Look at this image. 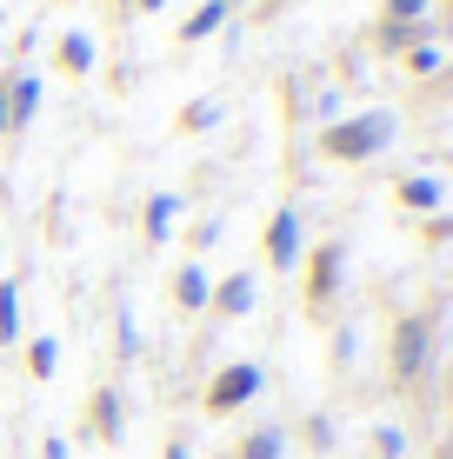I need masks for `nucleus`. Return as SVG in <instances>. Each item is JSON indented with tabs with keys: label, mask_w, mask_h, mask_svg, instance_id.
I'll return each mask as SVG.
<instances>
[{
	"label": "nucleus",
	"mask_w": 453,
	"mask_h": 459,
	"mask_svg": "<svg viewBox=\"0 0 453 459\" xmlns=\"http://www.w3.org/2000/svg\"><path fill=\"white\" fill-rule=\"evenodd\" d=\"M447 34H453V0H447Z\"/></svg>",
	"instance_id": "nucleus-30"
},
{
	"label": "nucleus",
	"mask_w": 453,
	"mask_h": 459,
	"mask_svg": "<svg viewBox=\"0 0 453 459\" xmlns=\"http://www.w3.org/2000/svg\"><path fill=\"white\" fill-rule=\"evenodd\" d=\"M427 40V27H414V21H387L380 27V47H420Z\"/></svg>",
	"instance_id": "nucleus-17"
},
{
	"label": "nucleus",
	"mask_w": 453,
	"mask_h": 459,
	"mask_svg": "<svg viewBox=\"0 0 453 459\" xmlns=\"http://www.w3.org/2000/svg\"><path fill=\"white\" fill-rule=\"evenodd\" d=\"M174 299H180L187 313L213 307V273H207V266H200V260H187V266H180V280H174Z\"/></svg>",
	"instance_id": "nucleus-7"
},
{
	"label": "nucleus",
	"mask_w": 453,
	"mask_h": 459,
	"mask_svg": "<svg viewBox=\"0 0 453 459\" xmlns=\"http://www.w3.org/2000/svg\"><path fill=\"white\" fill-rule=\"evenodd\" d=\"M60 60H67V74H87L93 67V40L87 34H67V40H60Z\"/></svg>",
	"instance_id": "nucleus-16"
},
{
	"label": "nucleus",
	"mask_w": 453,
	"mask_h": 459,
	"mask_svg": "<svg viewBox=\"0 0 453 459\" xmlns=\"http://www.w3.org/2000/svg\"><path fill=\"white\" fill-rule=\"evenodd\" d=\"M427 233H433V240H453V213H433V220H427Z\"/></svg>",
	"instance_id": "nucleus-24"
},
{
	"label": "nucleus",
	"mask_w": 453,
	"mask_h": 459,
	"mask_svg": "<svg viewBox=\"0 0 453 459\" xmlns=\"http://www.w3.org/2000/svg\"><path fill=\"white\" fill-rule=\"evenodd\" d=\"M167 459H194V453H187V446H180V439H174V446H167Z\"/></svg>",
	"instance_id": "nucleus-28"
},
{
	"label": "nucleus",
	"mask_w": 453,
	"mask_h": 459,
	"mask_svg": "<svg viewBox=\"0 0 453 459\" xmlns=\"http://www.w3.org/2000/svg\"><path fill=\"white\" fill-rule=\"evenodd\" d=\"M407 67H414V74H440V67H447V54H440L433 40H420V47H407Z\"/></svg>",
	"instance_id": "nucleus-19"
},
{
	"label": "nucleus",
	"mask_w": 453,
	"mask_h": 459,
	"mask_svg": "<svg viewBox=\"0 0 453 459\" xmlns=\"http://www.w3.org/2000/svg\"><path fill=\"white\" fill-rule=\"evenodd\" d=\"M174 220H180V194H153L147 200V240L161 247L167 233H174Z\"/></svg>",
	"instance_id": "nucleus-11"
},
{
	"label": "nucleus",
	"mask_w": 453,
	"mask_h": 459,
	"mask_svg": "<svg viewBox=\"0 0 453 459\" xmlns=\"http://www.w3.org/2000/svg\"><path fill=\"white\" fill-rule=\"evenodd\" d=\"M267 386V373L254 367V359H233V367L213 373V386H207V413H240L254 393Z\"/></svg>",
	"instance_id": "nucleus-3"
},
{
	"label": "nucleus",
	"mask_w": 453,
	"mask_h": 459,
	"mask_svg": "<svg viewBox=\"0 0 453 459\" xmlns=\"http://www.w3.org/2000/svg\"><path fill=\"white\" fill-rule=\"evenodd\" d=\"M27 367H34V379H54V367H60V346L40 333L34 346H27Z\"/></svg>",
	"instance_id": "nucleus-15"
},
{
	"label": "nucleus",
	"mask_w": 453,
	"mask_h": 459,
	"mask_svg": "<svg viewBox=\"0 0 453 459\" xmlns=\"http://www.w3.org/2000/svg\"><path fill=\"white\" fill-rule=\"evenodd\" d=\"M114 346H120V359H140V333H134V313L127 307L114 313Z\"/></svg>",
	"instance_id": "nucleus-18"
},
{
	"label": "nucleus",
	"mask_w": 453,
	"mask_h": 459,
	"mask_svg": "<svg viewBox=\"0 0 453 459\" xmlns=\"http://www.w3.org/2000/svg\"><path fill=\"white\" fill-rule=\"evenodd\" d=\"M227 13H233V0H200V7L187 13L180 34H187V40H207V34H221V27H227Z\"/></svg>",
	"instance_id": "nucleus-9"
},
{
	"label": "nucleus",
	"mask_w": 453,
	"mask_h": 459,
	"mask_svg": "<svg viewBox=\"0 0 453 459\" xmlns=\"http://www.w3.org/2000/svg\"><path fill=\"white\" fill-rule=\"evenodd\" d=\"M21 340V280H0V346Z\"/></svg>",
	"instance_id": "nucleus-13"
},
{
	"label": "nucleus",
	"mask_w": 453,
	"mask_h": 459,
	"mask_svg": "<svg viewBox=\"0 0 453 459\" xmlns=\"http://www.w3.org/2000/svg\"><path fill=\"white\" fill-rule=\"evenodd\" d=\"M373 446H380V459H400V453H407V433H400V426H380Z\"/></svg>",
	"instance_id": "nucleus-20"
},
{
	"label": "nucleus",
	"mask_w": 453,
	"mask_h": 459,
	"mask_svg": "<svg viewBox=\"0 0 453 459\" xmlns=\"http://www.w3.org/2000/svg\"><path fill=\"white\" fill-rule=\"evenodd\" d=\"M427 367H433V313H407L394 326V379L414 386V379H427Z\"/></svg>",
	"instance_id": "nucleus-2"
},
{
	"label": "nucleus",
	"mask_w": 453,
	"mask_h": 459,
	"mask_svg": "<svg viewBox=\"0 0 453 459\" xmlns=\"http://www.w3.org/2000/svg\"><path fill=\"white\" fill-rule=\"evenodd\" d=\"M93 433H100V439H120V393H114V386L93 393Z\"/></svg>",
	"instance_id": "nucleus-14"
},
{
	"label": "nucleus",
	"mask_w": 453,
	"mask_h": 459,
	"mask_svg": "<svg viewBox=\"0 0 453 459\" xmlns=\"http://www.w3.org/2000/svg\"><path fill=\"white\" fill-rule=\"evenodd\" d=\"M180 120H187V126H213V120H221V107H213V100H194Z\"/></svg>",
	"instance_id": "nucleus-22"
},
{
	"label": "nucleus",
	"mask_w": 453,
	"mask_h": 459,
	"mask_svg": "<svg viewBox=\"0 0 453 459\" xmlns=\"http://www.w3.org/2000/svg\"><path fill=\"white\" fill-rule=\"evenodd\" d=\"M7 114H13V126H27V120L40 114V81H34V74L7 81Z\"/></svg>",
	"instance_id": "nucleus-10"
},
{
	"label": "nucleus",
	"mask_w": 453,
	"mask_h": 459,
	"mask_svg": "<svg viewBox=\"0 0 453 459\" xmlns=\"http://www.w3.org/2000/svg\"><path fill=\"white\" fill-rule=\"evenodd\" d=\"M340 280H347V247H340V240L314 247V260H307V307L327 313L340 299Z\"/></svg>",
	"instance_id": "nucleus-4"
},
{
	"label": "nucleus",
	"mask_w": 453,
	"mask_h": 459,
	"mask_svg": "<svg viewBox=\"0 0 453 459\" xmlns=\"http://www.w3.org/2000/svg\"><path fill=\"white\" fill-rule=\"evenodd\" d=\"M134 7H140V13H161V7H167V0H134Z\"/></svg>",
	"instance_id": "nucleus-27"
},
{
	"label": "nucleus",
	"mask_w": 453,
	"mask_h": 459,
	"mask_svg": "<svg viewBox=\"0 0 453 459\" xmlns=\"http://www.w3.org/2000/svg\"><path fill=\"white\" fill-rule=\"evenodd\" d=\"M267 266L274 273H293V266H301V207H280L267 220Z\"/></svg>",
	"instance_id": "nucleus-5"
},
{
	"label": "nucleus",
	"mask_w": 453,
	"mask_h": 459,
	"mask_svg": "<svg viewBox=\"0 0 453 459\" xmlns=\"http://www.w3.org/2000/svg\"><path fill=\"white\" fill-rule=\"evenodd\" d=\"M127 7H134V0H127Z\"/></svg>",
	"instance_id": "nucleus-32"
},
{
	"label": "nucleus",
	"mask_w": 453,
	"mask_h": 459,
	"mask_svg": "<svg viewBox=\"0 0 453 459\" xmlns=\"http://www.w3.org/2000/svg\"><path fill=\"white\" fill-rule=\"evenodd\" d=\"M433 0H387V21H414L420 27V13H427Z\"/></svg>",
	"instance_id": "nucleus-21"
},
{
	"label": "nucleus",
	"mask_w": 453,
	"mask_h": 459,
	"mask_svg": "<svg viewBox=\"0 0 453 459\" xmlns=\"http://www.w3.org/2000/svg\"><path fill=\"white\" fill-rule=\"evenodd\" d=\"M387 140H394V114L367 107L353 120H334L320 134V147H327V160H373V153H387Z\"/></svg>",
	"instance_id": "nucleus-1"
},
{
	"label": "nucleus",
	"mask_w": 453,
	"mask_h": 459,
	"mask_svg": "<svg viewBox=\"0 0 453 459\" xmlns=\"http://www.w3.org/2000/svg\"><path fill=\"white\" fill-rule=\"evenodd\" d=\"M447 406H453V379H447Z\"/></svg>",
	"instance_id": "nucleus-31"
},
{
	"label": "nucleus",
	"mask_w": 453,
	"mask_h": 459,
	"mask_svg": "<svg viewBox=\"0 0 453 459\" xmlns=\"http://www.w3.org/2000/svg\"><path fill=\"white\" fill-rule=\"evenodd\" d=\"M307 439H314V446H334V420L314 413V420H307Z\"/></svg>",
	"instance_id": "nucleus-23"
},
{
	"label": "nucleus",
	"mask_w": 453,
	"mask_h": 459,
	"mask_svg": "<svg viewBox=\"0 0 453 459\" xmlns=\"http://www.w3.org/2000/svg\"><path fill=\"white\" fill-rule=\"evenodd\" d=\"M440 200H447V186L433 180V173H407V180H400V207L407 213H440Z\"/></svg>",
	"instance_id": "nucleus-8"
},
{
	"label": "nucleus",
	"mask_w": 453,
	"mask_h": 459,
	"mask_svg": "<svg viewBox=\"0 0 453 459\" xmlns=\"http://www.w3.org/2000/svg\"><path fill=\"white\" fill-rule=\"evenodd\" d=\"M254 299H260L254 273H227V280H213V307H221L227 320H247V313H254Z\"/></svg>",
	"instance_id": "nucleus-6"
},
{
	"label": "nucleus",
	"mask_w": 453,
	"mask_h": 459,
	"mask_svg": "<svg viewBox=\"0 0 453 459\" xmlns=\"http://www.w3.org/2000/svg\"><path fill=\"white\" fill-rule=\"evenodd\" d=\"M433 459H453V439H447V446H440V453H433Z\"/></svg>",
	"instance_id": "nucleus-29"
},
{
	"label": "nucleus",
	"mask_w": 453,
	"mask_h": 459,
	"mask_svg": "<svg viewBox=\"0 0 453 459\" xmlns=\"http://www.w3.org/2000/svg\"><path fill=\"white\" fill-rule=\"evenodd\" d=\"M0 134H13V114H7V87H0Z\"/></svg>",
	"instance_id": "nucleus-25"
},
{
	"label": "nucleus",
	"mask_w": 453,
	"mask_h": 459,
	"mask_svg": "<svg viewBox=\"0 0 453 459\" xmlns=\"http://www.w3.org/2000/svg\"><path fill=\"white\" fill-rule=\"evenodd\" d=\"M240 459H287V433H280V426H254V433L240 439Z\"/></svg>",
	"instance_id": "nucleus-12"
},
{
	"label": "nucleus",
	"mask_w": 453,
	"mask_h": 459,
	"mask_svg": "<svg viewBox=\"0 0 453 459\" xmlns=\"http://www.w3.org/2000/svg\"><path fill=\"white\" fill-rule=\"evenodd\" d=\"M40 453H47V459H67V439H47Z\"/></svg>",
	"instance_id": "nucleus-26"
}]
</instances>
